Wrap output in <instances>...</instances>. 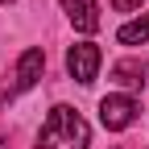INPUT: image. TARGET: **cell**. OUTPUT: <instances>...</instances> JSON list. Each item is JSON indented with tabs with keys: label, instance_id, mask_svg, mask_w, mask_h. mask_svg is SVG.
<instances>
[{
	"label": "cell",
	"instance_id": "6da1fadb",
	"mask_svg": "<svg viewBox=\"0 0 149 149\" xmlns=\"http://www.w3.org/2000/svg\"><path fill=\"white\" fill-rule=\"evenodd\" d=\"M87 145H91V124H87L74 108L58 104V108L46 116V124H42V133H37V145H33V149H87Z\"/></svg>",
	"mask_w": 149,
	"mask_h": 149
},
{
	"label": "cell",
	"instance_id": "7a4b0ae2",
	"mask_svg": "<svg viewBox=\"0 0 149 149\" xmlns=\"http://www.w3.org/2000/svg\"><path fill=\"white\" fill-rule=\"evenodd\" d=\"M100 62H104V54H100L95 42H79V46H70V50H66V70H70V79H74V83H83V87L95 83Z\"/></svg>",
	"mask_w": 149,
	"mask_h": 149
},
{
	"label": "cell",
	"instance_id": "3957f363",
	"mask_svg": "<svg viewBox=\"0 0 149 149\" xmlns=\"http://www.w3.org/2000/svg\"><path fill=\"white\" fill-rule=\"evenodd\" d=\"M137 120V100L133 95H104L100 100V124L108 128V133H124L128 124Z\"/></svg>",
	"mask_w": 149,
	"mask_h": 149
},
{
	"label": "cell",
	"instance_id": "277c9868",
	"mask_svg": "<svg viewBox=\"0 0 149 149\" xmlns=\"http://www.w3.org/2000/svg\"><path fill=\"white\" fill-rule=\"evenodd\" d=\"M62 13L70 17V25L79 33H95L100 29V4L95 0H62Z\"/></svg>",
	"mask_w": 149,
	"mask_h": 149
},
{
	"label": "cell",
	"instance_id": "5b68a950",
	"mask_svg": "<svg viewBox=\"0 0 149 149\" xmlns=\"http://www.w3.org/2000/svg\"><path fill=\"white\" fill-rule=\"evenodd\" d=\"M42 70H46V54L42 50H25L21 58H17V91H29L37 87V79H42Z\"/></svg>",
	"mask_w": 149,
	"mask_h": 149
},
{
	"label": "cell",
	"instance_id": "8992f818",
	"mask_svg": "<svg viewBox=\"0 0 149 149\" xmlns=\"http://www.w3.org/2000/svg\"><path fill=\"white\" fill-rule=\"evenodd\" d=\"M112 79H116L120 87H145V62L141 58H124V62H116L112 66Z\"/></svg>",
	"mask_w": 149,
	"mask_h": 149
},
{
	"label": "cell",
	"instance_id": "52a82bcc",
	"mask_svg": "<svg viewBox=\"0 0 149 149\" xmlns=\"http://www.w3.org/2000/svg\"><path fill=\"white\" fill-rule=\"evenodd\" d=\"M116 42H120V46H137V42H149V13L133 17V21H124V25L116 29Z\"/></svg>",
	"mask_w": 149,
	"mask_h": 149
},
{
	"label": "cell",
	"instance_id": "ba28073f",
	"mask_svg": "<svg viewBox=\"0 0 149 149\" xmlns=\"http://www.w3.org/2000/svg\"><path fill=\"white\" fill-rule=\"evenodd\" d=\"M112 8L116 13H133V8H141V0H112Z\"/></svg>",
	"mask_w": 149,
	"mask_h": 149
},
{
	"label": "cell",
	"instance_id": "9c48e42d",
	"mask_svg": "<svg viewBox=\"0 0 149 149\" xmlns=\"http://www.w3.org/2000/svg\"><path fill=\"white\" fill-rule=\"evenodd\" d=\"M0 4H13V0H0Z\"/></svg>",
	"mask_w": 149,
	"mask_h": 149
},
{
	"label": "cell",
	"instance_id": "30bf717a",
	"mask_svg": "<svg viewBox=\"0 0 149 149\" xmlns=\"http://www.w3.org/2000/svg\"><path fill=\"white\" fill-rule=\"evenodd\" d=\"M0 149H4V137H0Z\"/></svg>",
	"mask_w": 149,
	"mask_h": 149
}]
</instances>
